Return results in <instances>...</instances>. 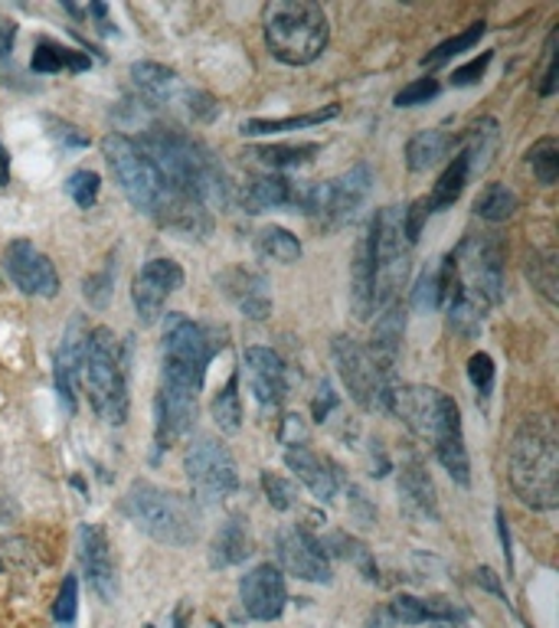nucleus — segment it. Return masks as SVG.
<instances>
[{
	"mask_svg": "<svg viewBox=\"0 0 559 628\" xmlns=\"http://www.w3.org/2000/svg\"><path fill=\"white\" fill-rule=\"evenodd\" d=\"M386 413L402 419L419 438L432 442L438 465L452 475L455 484H461V488L471 484V461H468V448H465L461 413L448 393H442L435 387H419V384H396L389 390Z\"/></svg>",
	"mask_w": 559,
	"mask_h": 628,
	"instance_id": "obj_1",
	"label": "nucleus"
},
{
	"mask_svg": "<svg viewBox=\"0 0 559 628\" xmlns=\"http://www.w3.org/2000/svg\"><path fill=\"white\" fill-rule=\"evenodd\" d=\"M145 158L158 168L168 191L196 197L203 207H226L229 184L219 161L196 141L174 128H148L138 141Z\"/></svg>",
	"mask_w": 559,
	"mask_h": 628,
	"instance_id": "obj_2",
	"label": "nucleus"
},
{
	"mask_svg": "<svg viewBox=\"0 0 559 628\" xmlns=\"http://www.w3.org/2000/svg\"><path fill=\"white\" fill-rule=\"evenodd\" d=\"M511 484L517 498L534 511H554L559 504L557 432L544 416H527L511 442L507 458Z\"/></svg>",
	"mask_w": 559,
	"mask_h": 628,
	"instance_id": "obj_3",
	"label": "nucleus"
},
{
	"mask_svg": "<svg viewBox=\"0 0 559 628\" xmlns=\"http://www.w3.org/2000/svg\"><path fill=\"white\" fill-rule=\"evenodd\" d=\"M262 30L272 56L285 66H311L331 39L328 13L311 0H272L262 10Z\"/></svg>",
	"mask_w": 559,
	"mask_h": 628,
	"instance_id": "obj_4",
	"label": "nucleus"
},
{
	"mask_svg": "<svg viewBox=\"0 0 559 628\" xmlns=\"http://www.w3.org/2000/svg\"><path fill=\"white\" fill-rule=\"evenodd\" d=\"M82 384L89 390V403L109 425H122L128 419V370L122 341L109 328H92L85 338Z\"/></svg>",
	"mask_w": 559,
	"mask_h": 628,
	"instance_id": "obj_5",
	"label": "nucleus"
},
{
	"mask_svg": "<svg viewBox=\"0 0 559 628\" xmlns=\"http://www.w3.org/2000/svg\"><path fill=\"white\" fill-rule=\"evenodd\" d=\"M122 511L128 521L168 547H190L199 534L196 514L181 494H171L151 481H135L122 501Z\"/></svg>",
	"mask_w": 559,
	"mask_h": 628,
	"instance_id": "obj_6",
	"label": "nucleus"
},
{
	"mask_svg": "<svg viewBox=\"0 0 559 628\" xmlns=\"http://www.w3.org/2000/svg\"><path fill=\"white\" fill-rule=\"evenodd\" d=\"M213 354H216V344L203 324L190 321L178 311L168 315V321H164V370H161L164 387L199 393Z\"/></svg>",
	"mask_w": 559,
	"mask_h": 628,
	"instance_id": "obj_7",
	"label": "nucleus"
},
{
	"mask_svg": "<svg viewBox=\"0 0 559 628\" xmlns=\"http://www.w3.org/2000/svg\"><path fill=\"white\" fill-rule=\"evenodd\" d=\"M102 155L122 187V194L128 197V204L148 216H158V209L168 201V184L158 174V168L145 158V151L138 148V141H132L128 135H105L102 138Z\"/></svg>",
	"mask_w": 559,
	"mask_h": 628,
	"instance_id": "obj_8",
	"label": "nucleus"
},
{
	"mask_svg": "<svg viewBox=\"0 0 559 628\" xmlns=\"http://www.w3.org/2000/svg\"><path fill=\"white\" fill-rule=\"evenodd\" d=\"M370 168L354 164L351 171H344L331 181L301 184L298 209L324 229H341L344 222H351L357 216V209L364 207V201L370 197Z\"/></svg>",
	"mask_w": 559,
	"mask_h": 628,
	"instance_id": "obj_9",
	"label": "nucleus"
},
{
	"mask_svg": "<svg viewBox=\"0 0 559 628\" xmlns=\"http://www.w3.org/2000/svg\"><path fill=\"white\" fill-rule=\"evenodd\" d=\"M331 351H334L338 374H341L347 393L354 397V403L364 407L367 413H386L389 390L399 384L396 374H386L379 367V361L373 357L370 347H364L354 338H338Z\"/></svg>",
	"mask_w": 559,
	"mask_h": 628,
	"instance_id": "obj_10",
	"label": "nucleus"
},
{
	"mask_svg": "<svg viewBox=\"0 0 559 628\" xmlns=\"http://www.w3.org/2000/svg\"><path fill=\"white\" fill-rule=\"evenodd\" d=\"M455 269L461 278V292L475 295L484 308L504 301V252L491 236H468L455 252Z\"/></svg>",
	"mask_w": 559,
	"mask_h": 628,
	"instance_id": "obj_11",
	"label": "nucleus"
},
{
	"mask_svg": "<svg viewBox=\"0 0 559 628\" xmlns=\"http://www.w3.org/2000/svg\"><path fill=\"white\" fill-rule=\"evenodd\" d=\"M184 468L193 494L199 501H223L239 488V471H236V458L229 455V448L213 438V435H196L186 445Z\"/></svg>",
	"mask_w": 559,
	"mask_h": 628,
	"instance_id": "obj_12",
	"label": "nucleus"
},
{
	"mask_svg": "<svg viewBox=\"0 0 559 628\" xmlns=\"http://www.w3.org/2000/svg\"><path fill=\"white\" fill-rule=\"evenodd\" d=\"M132 82L141 89L145 99H151V102H158V105H186L190 115H196V118H203V122H209V118L216 115V105H213L209 95L186 89L184 79H181L174 69L161 66V62H148V59H145V62H135V66H132Z\"/></svg>",
	"mask_w": 559,
	"mask_h": 628,
	"instance_id": "obj_13",
	"label": "nucleus"
},
{
	"mask_svg": "<svg viewBox=\"0 0 559 628\" xmlns=\"http://www.w3.org/2000/svg\"><path fill=\"white\" fill-rule=\"evenodd\" d=\"M3 269L10 275V282L33 298H56L59 292V275L56 265L49 262V255L43 249H36L30 239H13L3 249Z\"/></svg>",
	"mask_w": 559,
	"mask_h": 628,
	"instance_id": "obj_14",
	"label": "nucleus"
},
{
	"mask_svg": "<svg viewBox=\"0 0 559 628\" xmlns=\"http://www.w3.org/2000/svg\"><path fill=\"white\" fill-rule=\"evenodd\" d=\"M275 550H278V563L292 576H298L305 583H331L334 580L324 544L315 540L305 527H282L275 537Z\"/></svg>",
	"mask_w": 559,
	"mask_h": 628,
	"instance_id": "obj_15",
	"label": "nucleus"
},
{
	"mask_svg": "<svg viewBox=\"0 0 559 628\" xmlns=\"http://www.w3.org/2000/svg\"><path fill=\"white\" fill-rule=\"evenodd\" d=\"M184 285V269L174 259H151L132 282V301L141 324H155L168 298Z\"/></svg>",
	"mask_w": 559,
	"mask_h": 628,
	"instance_id": "obj_16",
	"label": "nucleus"
},
{
	"mask_svg": "<svg viewBox=\"0 0 559 628\" xmlns=\"http://www.w3.org/2000/svg\"><path fill=\"white\" fill-rule=\"evenodd\" d=\"M239 603L242 613L255 623H275L285 613L288 603V590H285V576L278 567L272 563H259L252 567L242 580H239Z\"/></svg>",
	"mask_w": 559,
	"mask_h": 628,
	"instance_id": "obj_17",
	"label": "nucleus"
},
{
	"mask_svg": "<svg viewBox=\"0 0 559 628\" xmlns=\"http://www.w3.org/2000/svg\"><path fill=\"white\" fill-rule=\"evenodd\" d=\"M76 540H79V563L85 570L92 593L99 600L112 603L118 596V573H115V560H112V547H109L105 530L99 524H82Z\"/></svg>",
	"mask_w": 559,
	"mask_h": 628,
	"instance_id": "obj_18",
	"label": "nucleus"
},
{
	"mask_svg": "<svg viewBox=\"0 0 559 628\" xmlns=\"http://www.w3.org/2000/svg\"><path fill=\"white\" fill-rule=\"evenodd\" d=\"M196 397L199 393H186V390L161 384L158 400H155V445H158V455L168 452L171 445H178L186 432L193 429Z\"/></svg>",
	"mask_w": 559,
	"mask_h": 628,
	"instance_id": "obj_19",
	"label": "nucleus"
},
{
	"mask_svg": "<svg viewBox=\"0 0 559 628\" xmlns=\"http://www.w3.org/2000/svg\"><path fill=\"white\" fill-rule=\"evenodd\" d=\"M85 338L89 328L82 318H72L62 331V344L56 351V393L69 413H76V393L82 384V361H85Z\"/></svg>",
	"mask_w": 559,
	"mask_h": 628,
	"instance_id": "obj_20",
	"label": "nucleus"
},
{
	"mask_svg": "<svg viewBox=\"0 0 559 628\" xmlns=\"http://www.w3.org/2000/svg\"><path fill=\"white\" fill-rule=\"evenodd\" d=\"M242 364H246V380H249V390H252L255 403L278 407L285 400V390H288L285 361L272 347H249Z\"/></svg>",
	"mask_w": 559,
	"mask_h": 628,
	"instance_id": "obj_21",
	"label": "nucleus"
},
{
	"mask_svg": "<svg viewBox=\"0 0 559 628\" xmlns=\"http://www.w3.org/2000/svg\"><path fill=\"white\" fill-rule=\"evenodd\" d=\"M285 465L318 501H331L338 494V471H334V465L328 458H321L315 448H308V442L288 445L285 448Z\"/></svg>",
	"mask_w": 559,
	"mask_h": 628,
	"instance_id": "obj_22",
	"label": "nucleus"
},
{
	"mask_svg": "<svg viewBox=\"0 0 559 628\" xmlns=\"http://www.w3.org/2000/svg\"><path fill=\"white\" fill-rule=\"evenodd\" d=\"M219 285L223 292L232 298V305L252 318V321H262L272 315V295H269V285L259 272H249V269H229L219 275Z\"/></svg>",
	"mask_w": 559,
	"mask_h": 628,
	"instance_id": "obj_23",
	"label": "nucleus"
},
{
	"mask_svg": "<svg viewBox=\"0 0 559 628\" xmlns=\"http://www.w3.org/2000/svg\"><path fill=\"white\" fill-rule=\"evenodd\" d=\"M373 285H376V255H373V229L367 226L351 262V308L357 321L373 318Z\"/></svg>",
	"mask_w": 559,
	"mask_h": 628,
	"instance_id": "obj_24",
	"label": "nucleus"
},
{
	"mask_svg": "<svg viewBox=\"0 0 559 628\" xmlns=\"http://www.w3.org/2000/svg\"><path fill=\"white\" fill-rule=\"evenodd\" d=\"M301 184L282 178V174H262L242 191V209L246 213H265V209L295 207L298 209Z\"/></svg>",
	"mask_w": 559,
	"mask_h": 628,
	"instance_id": "obj_25",
	"label": "nucleus"
},
{
	"mask_svg": "<svg viewBox=\"0 0 559 628\" xmlns=\"http://www.w3.org/2000/svg\"><path fill=\"white\" fill-rule=\"evenodd\" d=\"M389 616L396 623H402V626H425V623H448V626H455V623L465 619V613L455 603L442 600V596H435V600L396 596L389 603Z\"/></svg>",
	"mask_w": 559,
	"mask_h": 628,
	"instance_id": "obj_26",
	"label": "nucleus"
},
{
	"mask_svg": "<svg viewBox=\"0 0 559 628\" xmlns=\"http://www.w3.org/2000/svg\"><path fill=\"white\" fill-rule=\"evenodd\" d=\"M399 498L409 511L422 514V517H438V501H435V484L425 471V465L412 455L402 461L399 468Z\"/></svg>",
	"mask_w": 559,
	"mask_h": 628,
	"instance_id": "obj_27",
	"label": "nucleus"
},
{
	"mask_svg": "<svg viewBox=\"0 0 559 628\" xmlns=\"http://www.w3.org/2000/svg\"><path fill=\"white\" fill-rule=\"evenodd\" d=\"M452 148H455L452 135H445V132H438V128L419 132V135H412L409 145H406V164H409V171H415V174L432 171V168H438V164L448 158Z\"/></svg>",
	"mask_w": 559,
	"mask_h": 628,
	"instance_id": "obj_28",
	"label": "nucleus"
},
{
	"mask_svg": "<svg viewBox=\"0 0 559 628\" xmlns=\"http://www.w3.org/2000/svg\"><path fill=\"white\" fill-rule=\"evenodd\" d=\"M252 553V537L246 530V521L242 517H229L216 540H213V553H209V563L213 567H232V563H242L246 557Z\"/></svg>",
	"mask_w": 559,
	"mask_h": 628,
	"instance_id": "obj_29",
	"label": "nucleus"
},
{
	"mask_svg": "<svg viewBox=\"0 0 559 628\" xmlns=\"http://www.w3.org/2000/svg\"><path fill=\"white\" fill-rule=\"evenodd\" d=\"M498 122L494 118H481L478 125L468 128V138L461 145V155L468 161V178H478L481 171H488L494 151H498Z\"/></svg>",
	"mask_w": 559,
	"mask_h": 628,
	"instance_id": "obj_30",
	"label": "nucleus"
},
{
	"mask_svg": "<svg viewBox=\"0 0 559 628\" xmlns=\"http://www.w3.org/2000/svg\"><path fill=\"white\" fill-rule=\"evenodd\" d=\"M33 72H85L92 66V59L79 49H69V46H59L53 39H43L36 49H33V59H30Z\"/></svg>",
	"mask_w": 559,
	"mask_h": 628,
	"instance_id": "obj_31",
	"label": "nucleus"
},
{
	"mask_svg": "<svg viewBox=\"0 0 559 628\" xmlns=\"http://www.w3.org/2000/svg\"><path fill=\"white\" fill-rule=\"evenodd\" d=\"M341 115V105H328L308 115H288V118H249L242 125V135L259 138V135H278V132H298V128H311V125H324L331 118Z\"/></svg>",
	"mask_w": 559,
	"mask_h": 628,
	"instance_id": "obj_32",
	"label": "nucleus"
},
{
	"mask_svg": "<svg viewBox=\"0 0 559 628\" xmlns=\"http://www.w3.org/2000/svg\"><path fill=\"white\" fill-rule=\"evenodd\" d=\"M321 155V145L315 141H288V145H265V148H255V158L272 168V171H292V168H305L311 164L315 158Z\"/></svg>",
	"mask_w": 559,
	"mask_h": 628,
	"instance_id": "obj_33",
	"label": "nucleus"
},
{
	"mask_svg": "<svg viewBox=\"0 0 559 628\" xmlns=\"http://www.w3.org/2000/svg\"><path fill=\"white\" fill-rule=\"evenodd\" d=\"M255 252L269 262H282V265H292L301 259V239L295 232H288L285 226H265L259 236H255Z\"/></svg>",
	"mask_w": 559,
	"mask_h": 628,
	"instance_id": "obj_34",
	"label": "nucleus"
},
{
	"mask_svg": "<svg viewBox=\"0 0 559 628\" xmlns=\"http://www.w3.org/2000/svg\"><path fill=\"white\" fill-rule=\"evenodd\" d=\"M465 184H468V161H465V155L458 151V155L448 161V168L442 171V178L435 181L432 194L425 197V201H429V207H432V213L452 207V204L461 197Z\"/></svg>",
	"mask_w": 559,
	"mask_h": 628,
	"instance_id": "obj_35",
	"label": "nucleus"
},
{
	"mask_svg": "<svg viewBox=\"0 0 559 628\" xmlns=\"http://www.w3.org/2000/svg\"><path fill=\"white\" fill-rule=\"evenodd\" d=\"M213 419L223 432L236 435L242 429V403H239V374L226 380V387L213 397Z\"/></svg>",
	"mask_w": 559,
	"mask_h": 628,
	"instance_id": "obj_36",
	"label": "nucleus"
},
{
	"mask_svg": "<svg viewBox=\"0 0 559 628\" xmlns=\"http://www.w3.org/2000/svg\"><path fill=\"white\" fill-rule=\"evenodd\" d=\"M514 209H517V194L504 184H488L475 201V213L488 222H504L514 216Z\"/></svg>",
	"mask_w": 559,
	"mask_h": 628,
	"instance_id": "obj_37",
	"label": "nucleus"
},
{
	"mask_svg": "<svg viewBox=\"0 0 559 628\" xmlns=\"http://www.w3.org/2000/svg\"><path fill=\"white\" fill-rule=\"evenodd\" d=\"M527 164L534 171V178L547 187H554L559 178V145L557 138H544L527 151Z\"/></svg>",
	"mask_w": 559,
	"mask_h": 628,
	"instance_id": "obj_38",
	"label": "nucleus"
},
{
	"mask_svg": "<svg viewBox=\"0 0 559 628\" xmlns=\"http://www.w3.org/2000/svg\"><path fill=\"white\" fill-rule=\"evenodd\" d=\"M484 30H488V23L484 20H478V23H471L465 33H458V36H452V39H445V43H438L425 59H422V66H442V62H448L452 56H458V53H465V49H471L481 36H484Z\"/></svg>",
	"mask_w": 559,
	"mask_h": 628,
	"instance_id": "obj_39",
	"label": "nucleus"
},
{
	"mask_svg": "<svg viewBox=\"0 0 559 628\" xmlns=\"http://www.w3.org/2000/svg\"><path fill=\"white\" fill-rule=\"evenodd\" d=\"M99 187H102V181H99L95 171H76V174L66 181V194L72 197V204L79 209L95 207V201H99Z\"/></svg>",
	"mask_w": 559,
	"mask_h": 628,
	"instance_id": "obj_40",
	"label": "nucleus"
},
{
	"mask_svg": "<svg viewBox=\"0 0 559 628\" xmlns=\"http://www.w3.org/2000/svg\"><path fill=\"white\" fill-rule=\"evenodd\" d=\"M262 491H265V498H269V504H272L275 511H292V507L298 504L295 484L285 481L282 475H275V471H262Z\"/></svg>",
	"mask_w": 559,
	"mask_h": 628,
	"instance_id": "obj_41",
	"label": "nucleus"
},
{
	"mask_svg": "<svg viewBox=\"0 0 559 628\" xmlns=\"http://www.w3.org/2000/svg\"><path fill=\"white\" fill-rule=\"evenodd\" d=\"M438 79H432V76H425V79H415V82H409L402 92H396V105L399 109H415V105H425L429 99H435L438 95Z\"/></svg>",
	"mask_w": 559,
	"mask_h": 628,
	"instance_id": "obj_42",
	"label": "nucleus"
},
{
	"mask_svg": "<svg viewBox=\"0 0 559 628\" xmlns=\"http://www.w3.org/2000/svg\"><path fill=\"white\" fill-rule=\"evenodd\" d=\"M76 609H79V583L76 576H66L62 580V590L56 596V606H53V616L59 626H72L76 623Z\"/></svg>",
	"mask_w": 559,
	"mask_h": 628,
	"instance_id": "obj_43",
	"label": "nucleus"
},
{
	"mask_svg": "<svg viewBox=\"0 0 559 628\" xmlns=\"http://www.w3.org/2000/svg\"><path fill=\"white\" fill-rule=\"evenodd\" d=\"M432 216V207H429V201L425 197H419L415 204H409V207L402 209V229H406V239L415 246L419 242V232H422V222Z\"/></svg>",
	"mask_w": 559,
	"mask_h": 628,
	"instance_id": "obj_44",
	"label": "nucleus"
},
{
	"mask_svg": "<svg viewBox=\"0 0 559 628\" xmlns=\"http://www.w3.org/2000/svg\"><path fill=\"white\" fill-rule=\"evenodd\" d=\"M491 59H494V53H481V56H475L471 62L458 66V69L452 72V85H475V82H481L484 72H488V66H491Z\"/></svg>",
	"mask_w": 559,
	"mask_h": 628,
	"instance_id": "obj_45",
	"label": "nucleus"
},
{
	"mask_svg": "<svg viewBox=\"0 0 559 628\" xmlns=\"http://www.w3.org/2000/svg\"><path fill=\"white\" fill-rule=\"evenodd\" d=\"M468 380L475 384L478 393L491 390V384H494V361H491V354H475L468 361Z\"/></svg>",
	"mask_w": 559,
	"mask_h": 628,
	"instance_id": "obj_46",
	"label": "nucleus"
},
{
	"mask_svg": "<svg viewBox=\"0 0 559 628\" xmlns=\"http://www.w3.org/2000/svg\"><path fill=\"white\" fill-rule=\"evenodd\" d=\"M412 301H415L419 311H432V308H438V282H435V272H425V275L419 278Z\"/></svg>",
	"mask_w": 559,
	"mask_h": 628,
	"instance_id": "obj_47",
	"label": "nucleus"
},
{
	"mask_svg": "<svg viewBox=\"0 0 559 628\" xmlns=\"http://www.w3.org/2000/svg\"><path fill=\"white\" fill-rule=\"evenodd\" d=\"M557 92V33L547 39V59H544V76H540V95L550 99Z\"/></svg>",
	"mask_w": 559,
	"mask_h": 628,
	"instance_id": "obj_48",
	"label": "nucleus"
},
{
	"mask_svg": "<svg viewBox=\"0 0 559 628\" xmlns=\"http://www.w3.org/2000/svg\"><path fill=\"white\" fill-rule=\"evenodd\" d=\"M334 407H338V393H334L331 380H321V384H318V397H315V419L324 422V419L331 416Z\"/></svg>",
	"mask_w": 559,
	"mask_h": 628,
	"instance_id": "obj_49",
	"label": "nucleus"
},
{
	"mask_svg": "<svg viewBox=\"0 0 559 628\" xmlns=\"http://www.w3.org/2000/svg\"><path fill=\"white\" fill-rule=\"evenodd\" d=\"M0 570H16V567H26L30 563V550L23 544H3L0 547Z\"/></svg>",
	"mask_w": 559,
	"mask_h": 628,
	"instance_id": "obj_50",
	"label": "nucleus"
},
{
	"mask_svg": "<svg viewBox=\"0 0 559 628\" xmlns=\"http://www.w3.org/2000/svg\"><path fill=\"white\" fill-rule=\"evenodd\" d=\"M109 285H112V275H109V272L99 275V278H85V295H89V301L105 305V301H109Z\"/></svg>",
	"mask_w": 559,
	"mask_h": 628,
	"instance_id": "obj_51",
	"label": "nucleus"
},
{
	"mask_svg": "<svg viewBox=\"0 0 559 628\" xmlns=\"http://www.w3.org/2000/svg\"><path fill=\"white\" fill-rule=\"evenodd\" d=\"M305 422H301V416H285V429H282V445H301L305 442Z\"/></svg>",
	"mask_w": 559,
	"mask_h": 628,
	"instance_id": "obj_52",
	"label": "nucleus"
},
{
	"mask_svg": "<svg viewBox=\"0 0 559 628\" xmlns=\"http://www.w3.org/2000/svg\"><path fill=\"white\" fill-rule=\"evenodd\" d=\"M13 39H16V23L0 13V56H7L13 49Z\"/></svg>",
	"mask_w": 559,
	"mask_h": 628,
	"instance_id": "obj_53",
	"label": "nucleus"
},
{
	"mask_svg": "<svg viewBox=\"0 0 559 628\" xmlns=\"http://www.w3.org/2000/svg\"><path fill=\"white\" fill-rule=\"evenodd\" d=\"M56 138H59V141H66V145H76V148H85V145H89V138H85L79 128H72V125H59Z\"/></svg>",
	"mask_w": 559,
	"mask_h": 628,
	"instance_id": "obj_54",
	"label": "nucleus"
},
{
	"mask_svg": "<svg viewBox=\"0 0 559 628\" xmlns=\"http://www.w3.org/2000/svg\"><path fill=\"white\" fill-rule=\"evenodd\" d=\"M478 586H484V590H491L494 596H504V590H501V583H498V576L484 567V570H478Z\"/></svg>",
	"mask_w": 559,
	"mask_h": 628,
	"instance_id": "obj_55",
	"label": "nucleus"
},
{
	"mask_svg": "<svg viewBox=\"0 0 559 628\" xmlns=\"http://www.w3.org/2000/svg\"><path fill=\"white\" fill-rule=\"evenodd\" d=\"M7 178H10V158H7L3 148H0V187L7 184Z\"/></svg>",
	"mask_w": 559,
	"mask_h": 628,
	"instance_id": "obj_56",
	"label": "nucleus"
},
{
	"mask_svg": "<svg viewBox=\"0 0 559 628\" xmlns=\"http://www.w3.org/2000/svg\"><path fill=\"white\" fill-rule=\"evenodd\" d=\"M56 628H72V626H59V623H56Z\"/></svg>",
	"mask_w": 559,
	"mask_h": 628,
	"instance_id": "obj_57",
	"label": "nucleus"
},
{
	"mask_svg": "<svg viewBox=\"0 0 559 628\" xmlns=\"http://www.w3.org/2000/svg\"><path fill=\"white\" fill-rule=\"evenodd\" d=\"M452 628H455V626H452Z\"/></svg>",
	"mask_w": 559,
	"mask_h": 628,
	"instance_id": "obj_58",
	"label": "nucleus"
}]
</instances>
